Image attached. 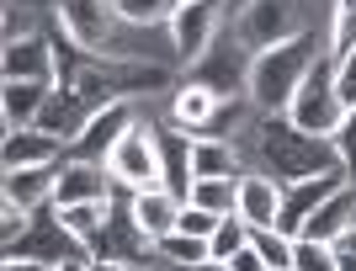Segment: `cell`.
I'll use <instances>...</instances> for the list:
<instances>
[{"label": "cell", "mask_w": 356, "mask_h": 271, "mask_svg": "<svg viewBox=\"0 0 356 271\" xmlns=\"http://www.w3.org/2000/svg\"><path fill=\"white\" fill-rule=\"evenodd\" d=\"M330 144H335L341 165L351 170V181H356V106H351V112L341 117V128H335V138H330Z\"/></svg>", "instance_id": "36"}, {"label": "cell", "mask_w": 356, "mask_h": 271, "mask_svg": "<svg viewBox=\"0 0 356 271\" xmlns=\"http://www.w3.org/2000/svg\"><path fill=\"white\" fill-rule=\"evenodd\" d=\"M186 0H118V16L134 27H170Z\"/></svg>", "instance_id": "29"}, {"label": "cell", "mask_w": 356, "mask_h": 271, "mask_svg": "<svg viewBox=\"0 0 356 271\" xmlns=\"http://www.w3.org/2000/svg\"><path fill=\"white\" fill-rule=\"evenodd\" d=\"M277 213H282V181L271 176H239V218L250 229H277Z\"/></svg>", "instance_id": "20"}, {"label": "cell", "mask_w": 356, "mask_h": 271, "mask_svg": "<svg viewBox=\"0 0 356 271\" xmlns=\"http://www.w3.org/2000/svg\"><path fill=\"white\" fill-rule=\"evenodd\" d=\"M90 261H112V266H154V240L138 229L134 192H128V186L112 192L106 229H102V240H96V250H90Z\"/></svg>", "instance_id": "5"}, {"label": "cell", "mask_w": 356, "mask_h": 271, "mask_svg": "<svg viewBox=\"0 0 356 271\" xmlns=\"http://www.w3.org/2000/svg\"><path fill=\"white\" fill-rule=\"evenodd\" d=\"M70 160V144L54 133H43V128H16V133H6V144H0V165L6 170H27V165H64Z\"/></svg>", "instance_id": "14"}, {"label": "cell", "mask_w": 356, "mask_h": 271, "mask_svg": "<svg viewBox=\"0 0 356 271\" xmlns=\"http://www.w3.org/2000/svg\"><path fill=\"white\" fill-rule=\"evenodd\" d=\"M250 245L261 250V261L271 271H293V234H282V229H250Z\"/></svg>", "instance_id": "30"}, {"label": "cell", "mask_w": 356, "mask_h": 271, "mask_svg": "<svg viewBox=\"0 0 356 271\" xmlns=\"http://www.w3.org/2000/svg\"><path fill=\"white\" fill-rule=\"evenodd\" d=\"M223 266H229V271H271L266 261H261V250H255V245H245V250H239L234 261H223Z\"/></svg>", "instance_id": "38"}, {"label": "cell", "mask_w": 356, "mask_h": 271, "mask_svg": "<svg viewBox=\"0 0 356 271\" xmlns=\"http://www.w3.org/2000/svg\"><path fill=\"white\" fill-rule=\"evenodd\" d=\"M106 208H112V202H74V208H54V213H59V224L70 229L86 250H96V240H102V229H106Z\"/></svg>", "instance_id": "25"}, {"label": "cell", "mask_w": 356, "mask_h": 271, "mask_svg": "<svg viewBox=\"0 0 356 271\" xmlns=\"http://www.w3.org/2000/svg\"><path fill=\"white\" fill-rule=\"evenodd\" d=\"M165 271H170V266H165ZM186 271H229V266H223V261H202V266H186Z\"/></svg>", "instance_id": "42"}, {"label": "cell", "mask_w": 356, "mask_h": 271, "mask_svg": "<svg viewBox=\"0 0 356 271\" xmlns=\"http://www.w3.org/2000/svg\"><path fill=\"white\" fill-rule=\"evenodd\" d=\"M197 208L208 213H239V176H208V181H192V197Z\"/></svg>", "instance_id": "27"}, {"label": "cell", "mask_w": 356, "mask_h": 271, "mask_svg": "<svg viewBox=\"0 0 356 271\" xmlns=\"http://www.w3.org/2000/svg\"><path fill=\"white\" fill-rule=\"evenodd\" d=\"M351 48H356V0H335L330 6V27H325V54L346 59Z\"/></svg>", "instance_id": "28"}, {"label": "cell", "mask_w": 356, "mask_h": 271, "mask_svg": "<svg viewBox=\"0 0 356 271\" xmlns=\"http://www.w3.org/2000/svg\"><path fill=\"white\" fill-rule=\"evenodd\" d=\"M346 181H351V170H346V165L319 170V176H303V181H287V186H282V213H277V229L298 240V234H303V224L314 218V208H319V202H330Z\"/></svg>", "instance_id": "9"}, {"label": "cell", "mask_w": 356, "mask_h": 271, "mask_svg": "<svg viewBox=\"0 0 356 271\" xmlns=\"http://www.w3.org/2000/svg\"><path fill=\"white\" fill-rule=\"evenodd\" d=\"M54 186H59V165H27V170H6L0 181V202H16L27 213L54 208Z\"/></svg>", "instance_id": "17"}, {"label": "cell", "mask_w": 356, "mask_h": 271, "mask_svg": "<svg viewBox=\"0 0 356 271\" xmlns=\"http://www.w3.org/2000/svg\"><path fill=\"white\" fill-rule=\"evenodd\" d=\"M32 218H38V213L16 208V202H0V245H16L32 229Z\"/></svg>", "instance_id": "34"}, {"label": "cell", "mask_w": 356, "mask_h": 271, "mask_svg": "<svg viewBox=\"0 0 356 271\" xmlns=\"http://www.w3.org/2000/svg\"><path fill=\"white\" fill-rule=\"evenodd\" d=\"M250 59H255V54L239 43V32L229 27V32H218L213 48L192 64V80L213 85L218 96H245V85H250Z\"/></svg>", "instance_id": "8"}, {"label": "cell", "mask_w": 356, "mask_h": 271, "mask_svg": "<svg viewBox=\"0 0 356 271\" xmlns=\"http://www.w3.org/2000/svg\"><path fill=\"white\" fill-rule=\"evenodd\" d=\"M192 176L208 181V176H245V160L229 138H197L192 144Z\"/></svg>", "instance_id": "24"}, {"label": "cell", "mask_w": 356, "mask_h": 271, "mask_svg": "<svg viewBox=\"0 0 356 271\" xmlns=\"http://www.w3.org/2000/svg\"><path fill=\"white\" fill-rule=\"evenodd\" d=\"M181 197H170L165 186H154V192H134V218H138V229H144L149 240L160 245L165 234H176V224H181Z\"/></svg>", "instance_id": "23"}, {"label": "cell", "mask_w": 356, "mask_h": 271, "mask_svg": "<svg viewBox=\"0 0 356 271\" xmlns=\"http://www.w3.org/2000/svg\"><path fill=\"white\" fill-rule=\"evenodd\" d=\"M0 75H6V80H48V85H54V43L38 38V32L6 43V54H0Z\"/></svg>", "instance_id": "18"}, {"label": "cell", "mask_w": 356, "mask_h": 271, "mask_svg": "<svg viewBox=\"0 0 356 271\" xmlns=\"http://www.w3.org/2000/svg\"><path fill=\"white\" fill-rule=\"evenodd\" d=\"M38 32V16H32L27 0H6V43H16V38H32Z\"/></svg>", "instance_id": "35"}, {"label": "cell", "mask_w": 356, "mask_h": 271, "mask_svg": "<svg viewBox=\"0 0 356 271\" xmlns=\"http://www.w3.org/2000/svg\"><path fill=\"white\" fill-rule=\"evenodd\" d=\"M118 181L102 160H64L59 165V186H54V208H74V202H112Z\"/></svg>", "instance_id": "13"}, {"label": "cell", "mask_w": 356, "mask_h": 271, "mask_svg": "<svg viewBox=\"0 0 356 271\" xmlns=\"http://www.w3.org/2000/svg\"><path fill=\"white\" fill-rule=\"evenodd\" d=\"M351 224H356V181H346V186L330 197V202H319V208H314V218L303 224V240L335 245Z\"/></svg>", "instance_id": "21"}, {"label": "cell", "mask_w": 356, "mask_h": 271, "mask_svg": "<svg viewBox=\"0 0 356 271\" xmlns=\"http://www.w3.org/2000/svg\"><path fill=\"white\" fill-rule=\"evenodd\" d=\"M245 160V176H271V181H303V176H319V170H335L341 165V154L330 138H314L303 133L287 112H261V117L245 128V133L229 138Z\"/></svg>", "instance_id": "1"}, {"label": "cell", "mask_w": 356, "mask_h": 271, "mask_svg": "<svg viewBox=\"0 0 356 271\" xmlns=\"http://www.w3.org/2000/svg\"><path fill=\"white\" fill-rule=\"evenodd\" d=\"M54 271H96V266H90V256H80V261H64V266H54Z\"/></svg>", "instance_id": "41"}, {"label": "cell", "mask_w": 356, "mask_h": 271, "mask_svg": "<svg viewBox=\"0 0 356 271\" xmlns=\"http://www.w3.org/2000/svg\"><path fill=\"white\" fill-rule=\"evenodd\" d=\"M218 22H223V0H186V6L176 11L170 38H176V54H181V64H186V69H192V64L213 48Z\"/></svg>", "instance_id": "12"}, {"label": "cell", "mask_w": 356, "mask_h": 271, "mask_svg": "<svg viewBox=\"0 0 356 271\" xmlns=\"http://www.w3.org/2000/svg\"><path fill=\"white\" fill-rule=\"evenodd\" d=\"M106 170H112V181H118V186H128V192H154V186H165V165H160L154 128H144V122H138L134 133H128L118 149L106 154Z\"/></svg>", "instance_id": "6"}, {"label": "cell", "mask_w": 356, "mask_h": 271, "mask_svg": "<svg viewBox=\"0 0 356 271\" xmlns=\"http://www.w3.org/2000/svg\"><path fill=\"white\" fill-rule=\"evenodd\" d=\"M293 271H341L335 266V245H319V240H293Z\"/></svg>", "instance_id": "32"}, {"label": "cell", "mask_w": 356, "mask_h": 271, "mask_svg": "<svg viewBox=\"0 0 356 271\" xmlns=\"http://www.w3.org/2000/svg\"><path fill=\"white\" fill-rule=\"evenodd\" d=\"M59 27L70 32L74 43L102 59V48L112 43V32L122 27L118 0H59Z\"/></svg>", "instance_id": "10"}, {"label": "cell", "mask_w": 356, "mask_h": 271, "mask_svg": "<svg viewBox=\"0 0 356 271\" xmlns=\"http://www.w3.org/2000/svg\"><path fill=\"white\" fill-rule=\"evenodd\" d=\"M48 80H6L0 85V117H6V133H16V128H32L38 122V112H43L48 101Z\"/></svg>", "instance_id": "22"}, {"label": "cell", "mask_w": 356, "mask_h": 271, "mask_svg": "<svg viewBox=\"0 0 356 271\" xmlns=\"http://www.w3.org/2000/svg\"><path fill=\"white\" fill-rule=\"evenodd\" d=\"M335 266H341V271H356V250H351V245H335Z\"/></svg>", "instance_id": "39"}, {"label": "cell", "mask_w": 356, "mask_h": 271, "mask_svg": "<svg viewBox=\"0 0 356 271\" xmlns=\"http://www.w3.org/2000/svg\"><path fill=\"white\" fill-rule=\"evenodd\" d=\"M287 117L314 138H335V128H341V117H346V101H341V90H335V59H330V54L314 59V69L303 75L293 106H287Z\"/></svg>", "instance_id": "4"}, {"label": "cell", "mask_w": 356, "mask_h": 271, "mask_svg": "<svg viewBox=\"0 0 356 271\" xmlns=\"http://www.w3.org/2000/svg\"><path fill=\"white\" fill-rule=\"evenodd\" d=\"M208 245H213V261H234L239 250L250 245V224H245L239 213H229V218L213 229V240H208Z\"/></svg>", "instance_id": "31"}, {"label": "cell", "mask_w": 356, "mask_h": 271, "mask_svg": "<svg viewBox=\"0 0 356 271\" xmlns=\"http://www.w3.org/2000/svg\"><path fill=\"white\" fill-rule=\"evenodd\" d=\"M86 122H90V106H86V96H80L74 85H54L32 128H43V133H54V138H64V144H74V138L86 133Z\"/></svg>", "instance_id": "15"}, {"label": "cell", "mask_w": 356, "mask_h": 271, "mask_svg": "<svg viewBox=\"0 0 356 271\" xmlns=\"http://www.w3.org/2000/svg\"><path fill=\"white\" fill-rule=\"evenodd\" d=\"M154 261L170 271H186V266H202V261H213V245L208 240H192V234H165L160 245H154Z\"/></svg>", "instance_id": "26"}, {"label": "cell", "mask_w": 356, "mask_h": 271, "mask_svg": "<svg viewBox=\"0 0 356 271\" xmlns=\"http://www.w3.org/2000/svg\"><path fill=\"white\" fill-rule=\"evenodd\" d=\"M335 90H341L346 112H351V106H356V48L346 54V59H335Z\"/></svg>", "instance_id": "37"}, {"label": "cell", "mask_w": 356, "mask_h": 271, "mask_svg": "<svg viewBox=\"0 0 356 271\" xmlns=\"http://www.w3.org/2000/svg\"><path fill=\"white\" fill-rule=\"evenodd\" d=\"M0 250H6V261H43V266H64V261L90 256L86 245L59 224V213H54V208H43L22 240H16V245H0Z\"/></svg>", "instance_id": "7"}, {"label": "cell", "mask_w": 356, "mask_h": 271, "mask_svg": "<svg viewBox=\"0 0 356 271\" xmlns=\"http://www.w3.org/2000/svg\"><path fill=\"white\" fill-rule=\"evenodd\" d=\"M223 218H229V213H208V208H197V202H186L176 229H181V234H192V240H213V229H218Z\"/></svg>", "instance_id": "33"}, {"label": "cell", "mask_w": 356, "mask_h": 271, "mask_svg": "<svg viewBox=\"0 0 356 271\" xmlns=\"http://www.w3.org/2000/svg\"><path fill=\"white\" fill-rule=\"evenodd\" d=\"M303 6L309 0H245L234 11V32L250 54H266L277 43H293L298 32H325V27H309L303 22Z\"/></svg>", "instance_id": "3"}, {"label": "cell", "mask_w": 356, "mask_h": 271, "mask_svg": "<svg viewBox=\"0 0 356 271\" xmlns=\"http://www.w3.org/2000/svg\"><path fill=\"white\" fill-rule=\"evenodd\" d=\"M134 128H138V106L134 101H112V106H102V112H90L86 133L70 144V154H74V160H102V165H106V154L118 149Z\"/></svg>", "instance_id": "11"}, {"label": "cell", "mask_w": 356, "mask_h": 271, "mask_svg": "<svg viewBox=\"0 0 356 271\" xmlns=\"http://www.w3.org/2000/svg\"><path fill=\"white\" fill-rule=\"evenodd\" d=\"M319 54H325V32H298L293 43H277V48H266V54H255L250 59V85H245L255 112H287Z\"/></svg>", "instance_id": "2"}, {"label": "cell", "mask_w": 356, "mask_h": 271, "mask_svg": "<svg viewBox=\"0 0 356 271\" xmlns=\"http://www.w3.org/2000/svg\"><path fill=\"white\" fill-rule=\"evenodd\" d=\"M154 144H160V165H165V192L170 197H192V144L197 133H186V128H154Z\"/></svg>", "instance_id": "16"}, {"label": "cell", "mask_w": 356, "mask_h": 271, "mask_svg": "<svg viewBox=\"0 0 356 271\" xmlns=\"http://www.w3.org/2000/svg\"><path fill=\"white\" fill-rule=\"evenodd\" d=\"M0 271H54V266H43V261H6Z\"/></svg>", "instance_id": "40"}, {"label": "cell", "mask_w": 356, "mask_h": 271, "mask_svg": "<svg viewBox=\"0 0 356 271\" xmlns=\"http://www.w3.org/2000/svg\"><path fill=\"white\" fill-rule=\"evenodd\" d=\"M223 106V96L202 80H186V85L170 90V128H186V133H202L213 122V112Z\"/></svg>", "instance_id": "19"}]
</instances>
